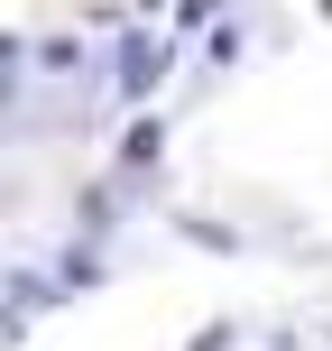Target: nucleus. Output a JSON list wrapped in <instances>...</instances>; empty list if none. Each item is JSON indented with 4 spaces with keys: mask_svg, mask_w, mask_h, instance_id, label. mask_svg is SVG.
Returning <instances> with one entry per match:
<instances>
[{
    "mask_svg": "<svg viewBox=\"0 0 332 351\" xmlns=\"http://www.w3.org/2000/svg\"><path fill=\"white\" fill-rule=\"evenodd\" d=\"M185 351H231V324H203V333H194Z\"/></svg>",
    "mask_w": 332,
    "mask_h": 351,
    "instance_id": "obj_4",
    "label": "nucleus"
},
{
    "mask_svg": "<svg viewBox=\"0 0 332 351\" xmlns=\"http://www.w3.org/2000/svg\"><path fill=\"white\" fill-rule=\"evenodd\" d=\"M157 148H166V121H157V111H148V121H129V139H120L129 167H157Z\"/></svg>",
    "mask_w": 332,
    "mask_h": 351,
    "instance_id": "obj_2",
    "label": "nucleus"
},
{
    "mask_svg": "<svg viewBox=\"0 0 332 351\" xmlns=\"http://www.w3.org/2000/svg\"><path fill=\"white\" fill-rule=\"evenodd\" d=\"M166 65H175V37H129V47H120V93H157L166 84Z\"/></svg>",
    "mask_w": 332,
    "mask_h": 351,
    "instance_id": "obj_1",
    "label": "nucleus"
},
{
    "mask_svg": "<svg viewBox=\"0 0 332 351\" xmlns=\"http://www.w3.org/2000/svg\"><path fill=\"white\" fill-rule=\"evenodd\" d=\"M102 278V259H92V250H65V268H55V287H92Z\"/></svg>",
    "mask_w": 332,
    "mask_h": 351,
    "instance_id": "obj_3",
    "label": "nucleus"
},
{
    "mask_svg": "<svg viewBox=\"0 0 332 351\" xmlns=\"http://www.w3.org/2000/svg\"><path fill=\"white\" fill-rule=\"evenodd\" d=\"M139 10H166V0H139Z\"/></svg>",
    "mask_w": 332,
    "mask_h": 351,
    "instance_id": "obj_5",
    "label": "nucleus"
}]
</instances>
